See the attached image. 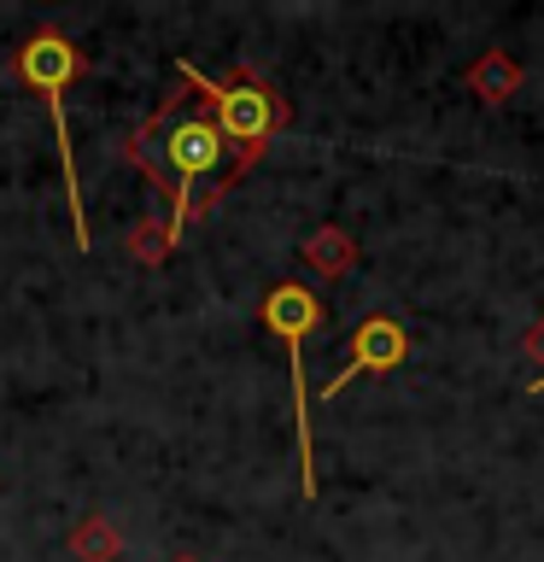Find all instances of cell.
Segmentation results:
<instances>
[{"instance_id":"5","label":"cell","mask_w":544,"mask_h":562,"mask_svg":"<svg viewBox=\"0 0 544 562\" xmlns=\"http://www.w3.org/2000/svg\"><path fill=\"white\" fill-rule=\"evenodd\" d=\"M404 358H410V328H404L398 316H386V311L363 316V323L351 328V351H345V363L328 375L322 398H340L358 375H386V369H398Z\"/></svg>"},{"instance_id":"12","label":"cell","mask_w":544,"mask_h":562,"mask_svg":"<svg viewBox=\"0 0 544 562\" xmlns=\"http://www.w3.org/2000/svg\"><path fill=\"white\" fill-rule=\"evenodd\" d=\"M175 562H200V557H175Z\"/></svg>"},{"instance_id":"4","label":"cell","mask_w":544,"mask_h":562,"mask_svg":"<svg viewBox=\"0 0 544 562\" xmlns=\"http://www.w3.org/2000/svg\"><path fill=\"white\" fill-rule=\"evenodd\" d=\"M263 328L287 346V369H293V434H298V469H305V498H316V434H310V386H305V340L322 328V299L305 281H275L263 293Z\"/></svg>"},{"instance_id":"2","label":"cell","mask_w":544,"mask_h":562,"mask_svg":"<svg viewBox=\"0 0 544 562\" xmlns=\"http://www.w3.org/2000/svg\"><path fill=\"white\" fill-rule=\"evenodd\" d=\"M175 77H182L193 94L205 100V112L217 117V130L228 140V153L240 158V170H252L263 147L287 130V94L270 82V77H258L252 65H240V70H228V77H205L193 59H175Z\"/></svg>"},{"instance_id":"6","label":"cell","mask_w":544,"mask_h":562,"mask_svg":"<svg viewBox=\"0 0 544 562\" xmlns=\"http://www.w3.org/2000/svg\"><path fill=\"white\" fill-rule=\"evenodd\" d=\"M521 82H526V70H521L515 53H503V47H486L480 59L463 70V88H468V94L480 100V105H503Z\"/></svg>"},{"instance_id":"8","label":"cell","mask_w":544,"mask_h":562,"mask_svg":"<svg viewBox=\"0 0 544 562\" xmlns=\"http://www.w3.org/2000/svg\"><path fill=\"white\" fill-rule=\"evenodd\" d=\"M165 252H170V235H165V223H158V217H147V223L135 228V258H140V263H158Z\"/></svg>"},{"instance_id":"1","label":"cell","mask_w":544,"mask_h":562,"mask_svg":"<svg viewBox=\"0 0 544 562\" xmlns=\"http://www.w3.org/2000/svg\"><path fill=\"white\" fill-rule=\"evenodd\" d=\"M129 158L170 193V217H165L170 246L188 235L193 217H205V211L246 176L240 158L228 153L217 117H211L205 105H193V94H170L158 105V112L135 130Z\"/></svg>"},{"instance_id":"9","label":"cell","mask_w":544,"mask_h":562,"mask_svg":"<svg viewBox=\"0 0 544 562\" xmlns=\"http://www.w3.org/2000/svg\"><path fill=\"white\" fill-rule=\"evenodd\" d=\"M77 551H82V557H94V562H105V557L117 551V533H112L105 521H88L82 533H77Z\"/></svg>"},{"instance_id":"11","label":"cell","mask_w":544,"mask_h":562,"mask_svg":"<svg viewBox=\"0 0 544 562\" xmlns=\"http://www.w3.org/2000/svg\"><path fill=\"white\" fill-rule=\"evenodd\" d=\"M526 393H544V375H533V381H526Z\"/></svg>"},{"instance_id":"3","label":"cell","mask_w":544,"mask_h":562,"mask_svg":"<svg viewBox=\"0 0 544 562\" xmlns=\"http://www.w3.org/2000/svg\"><path fill=\"white\" fill-rule=\"evenodd\" d=\"M88 70L82 47L59 30H35L24 47H18V77H24L35 94L47 100V117H53V135H59V165H65V193H70V235L77 246H88V217H82V182H77V153H70V117H65V94Z\"/></svg>"},{"instance_id":"10","label":"cell","mask_w":544,"mask_h":562,"mask_svg":"<svg viewBox=\"0 0 544 562\" xmlns=\"http://www.w3.org/2000/svg\"><path fill=\"white\" fill-rule=\"evenodd\" d=\"M521 351H526V358L539 363V375H544V316H539L533 328H526V340H521Z\"/></svg>"},{"instance_id":"7","label":"cell","mask_w":544,"mask_h":562,"mask_svg":"<svg viewBox=\"0 0 544 562\" xmlns=\"http://www.w3.org/2000/svg\"><path fill=\"white\" fill-rule=\"evenodd\" d=\"M298 252H305V263H310L316 276L333 281V276H345L351 263H358V240H351L340 223H322L316 235H305V246H298Z\"/></svg>"}]
</instances>
